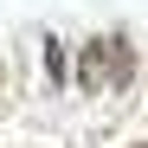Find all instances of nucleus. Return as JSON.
Returning a JSON list of instances; mask_svg holds the SVG:
<instances>
[{
	"instance_id": "obj_2",
	"label": "nucleus",
	"mask_w": 148,
	"mask_h": 148,
	"mask_svg": "<svg viewBox=\"0 0 148 148\" xmlns=\"http://www.w3.org/2000/svg\"><path fill=\"white\" fill-rule=\"evenodd\" d=\"M45 77H52V84L64 77V52H58V45H45Z\"/></svg>"
},
{
	"instance_id": "obj_1",
	"label": "nucleus",
	"mask_w": 148,
	"mask_h": 148,
	"mask_svg": "<svg viewBox=\"0 0 148 148\" xmlns=\"http://www.w3.org/2000/svg\"><path fill=\"white\" fill-rule=\"evenodd\" d=\"M129 77H135V45L122 39V32H103V39H90L84 45V58H77V84L84 90H97V97H116V90H129Z\"/></svg>"
},
{
	"instance_id": "obj_4",
	"label": "nucleus",
	"mask_w": 148,
	"mask_h": 148,
	"mask_svg": "<svg viewBox=\"0 0 148 148\" xmlns=\"http://www.w3.org/2000/svg\"><path fill=\"white\" fill-rule=\"evenodd\" d=\"M135 148H148V142H135Z\"/></svg>"
},
{
	"instance_id": "obj_3",
	"label": "nucleus",
	"mask_w": 148,
	"mask_h": 148,
	"mask_svg": "<svg viewBox=\"0 0 148 148\" xmlns=\"http://www.w3.org/2000/svg\"><path fill=\"white\" fill-rule=\"evenodd\" d=\"M0 110H7V64H0Z\"/></svg>"
}]
</instances>
